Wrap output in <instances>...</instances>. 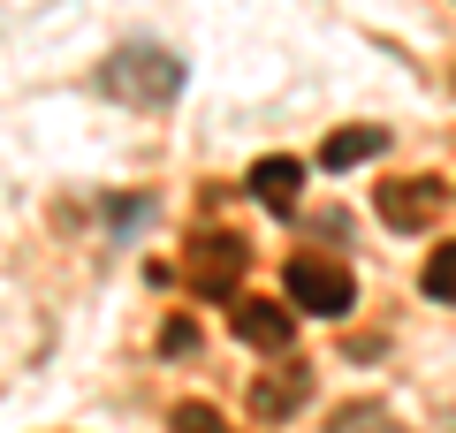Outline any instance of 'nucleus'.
Returning a JSON list of instances; mask_svg holds the SVG:
<instances>
[{
	"mask_svg": "<svg viewBox=\"0 0 456 433\" xmlns=\"http://www.w3.org/2000/svg\"><path fill=\"white\" fill-rule=\"evenodd\" d=\"M380 152H388V129H373V122H350V129H335V137L320 144V167H327V176H350V167L380 160Z\"/></svg>",
	"mask_w": 456,
	"mask_h": 433,
	"instance_id": "0eeeda50",
	"label": "nucleus"
},
{
	"mask_svg": "<svg viewBox=\"0 0 456 433\" xmlns=\"http://www.w3.org/2000/svg\"><path fill=\"white\" fill-rule=\"evenodd\" d=\"M191 342H198V327H191V320H167V327H160V350H167V357H183Z\"/></svg>",
	"mask_w": 456,
	"mask_h": 433,
	"instance_id": "9b49d317",
	"label": "nucleus"
},
{
	"mask_svg": "<svg viewBox=\"0 0 456 433\" xmlns=\"http://www.w3.org/2000/svg\"><path fill=\"white\" fill-rule=\"evenodd\" d=\"M305 396H312V372H266V380L251 388V411L259 418H289Z\"/></svg>",
	"mask_w": 456,
	"mask_h": 433,
	"instance_id": "6e6552de",
	"label": "nucleus"
},
{
	"mask_svg": "<svg viewBox=\"0 0 456 433\" xmlns=\"http://www.w3.org/2000/svg\"><path fill=\"white\" fill-rule=\"evenodd\" d=\"M175 433H228V418L213 411V403H175V418H167Z\"/></svg>",
	"mask_w": 456,
	"mask_h": 433,
	"instance_id": "9d476101",
	"label": "nucleus"
},
{
	"mask_svg": "<svg viewBox=\"0 0 456 433\" xmlns=\"http://www.w3.org/2000/svg\"><path fill=\"white\" fill-rule=\"evenodd\" d=\"M426 297H434V305H456V236L426 251Z\"/></svg>",
	"mask_w": 456,
	"mask_h": 433,
	"instance_id": "1a4fd4ad",
	"label": "nucleus"
},
{
	"mask_svg": "<svg viewBox=\"0 0 456 433\" xmlns=\"http://www.w3.org/2000/svg\"><path fill=\"white\" fill-rule=\"evenodd\" d=\"M244 236H221V228H213V236H198L191 243V258H183V282L198 289V297H228V289H236V274H244Z\"/></svg>",
	"mask_w": 456,
	"mask_h": 433,
	"instance_id": "7ed1b4c3",
	"label": "nucleus"
},
{
	"mask_svg": "<svg viewBox=\"0 0 456 433\" xmlns=\"http://www.w3.org/2000/svg\"><path fill=\"white\" fill-rule=\"evenodd\" d=\"M99 84H107L114 99H130V107H167V99L183 92V61L167 46H122Z\"/></svg>",
	"mask_w": 456,
	"mask_h": 433,
	"instance_id": "f257e3e1",
	"label": "nucleus"
},
{
	"mask_svg": "<svg viewBox=\"0 0 456 433\" xmlns=\"http://www.w3.org/2000/svg\"><path fill=\"white\" fill-rule=\"evenodd\" d=\"M373 206H380V221H388V228H403V236H419V228L434 221V206H441V183L395 176V183H380V191H373Z\"/></svg>",
	"mask_w": 456,
	"mask_h": 433,
	"instance_id": "39448f33",
	"label": "nucleus"
},
{
	"mask_svg": "<svg viewBox=\"0 0 456 433\" xmlns=\"http://www.w3.org/2000/svg\"><path fill=\"white\" fill-rule=\"evenodd\" d=\"M281 289H289V305L312 312V320H342V312L358 305V282H350V266L327 251H297L289 274H281Z\"/></svg>",
	"mask_w": 456,
	"mask_h": 433,
	"instance_id": "f03ea898",
	"label": "nucleus"
},
{
	"mask_svg": "<svg viewBox=\"0 0 456 433\" xmlns=\"http://www.w3.org/2000/svg\"><path fill=\"white\" fill-rule=\"evenodd\" d=\"M228 327H236V342H251V350H266V357L297 342V312H289V305H274V297H236Z\"/></svg>",
	"mask_w": 456,
	"mask_h": 433,
	"instance_id": "20e7f679",
	"label": "nucleus"
},
{
	"mask_svg": "<svg viewBox=\"0 0 456 433\" xmlns=\"http://www.w3.org/2000/svg\"><path fill=\"white\" fill-rule=\"evenodd\" d=\"M297 191H305V160H289V152H266L251 167V198L266 213H297Z\"/></svg>",
	"mask_w": 456,
	"mask_h": 433,
	"instance_id": "423d86ee",
	"label": "nucleus"
}]
</instances>
